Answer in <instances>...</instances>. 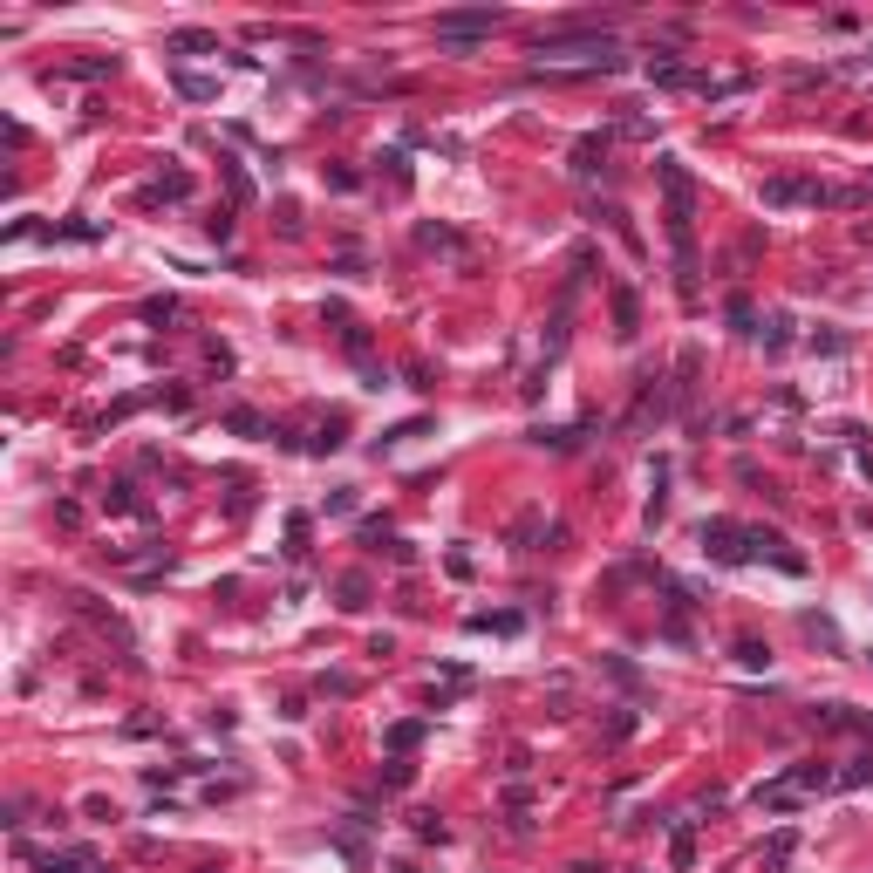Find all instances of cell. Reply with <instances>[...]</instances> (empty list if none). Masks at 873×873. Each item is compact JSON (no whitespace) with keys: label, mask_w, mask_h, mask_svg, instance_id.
<instances>
[{"label":"cell","mask_w":873,"mask_h":873,"mask_svg":"<svg viewBox=\"0 0 873 873\" xmlns=\"http://www.w3.org/2000/svg\"><path fill=\"white\" fill-rule=\"evenodd\" d=\"M533 55H539V69H546V61H553V69H567V61H573V69H621V48H614V42H567V34L539 42Z\"/></svg>","instance_id":"1"},{"label":"cell","mask_w":873,"mask_h":873,"mask_svg":"<svg viewBox=\"0 0 873 873\" xmlns=\"http://www.w3.org/2000/svg\"><path fill=\"white\" fill-rule=\"evenodd\" d=\"M491 28H498V14H444L437 21V42H478Z\"/></svg>","instance_id":"2"},{"label":"cell","mask_w":873,"mask_h":873,"mask_svg":"<svg viewBox=\"0 0 873 873\" xmlns=\"http://www.w3.org/2000/svg\"><path fill=\"white\" fill-rule=\"evenodd\" d=\"M171 48H178V55H205V48H218L212 34H171Z\"/></svg>","instance_id":"3"}]
</instances>
